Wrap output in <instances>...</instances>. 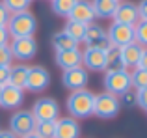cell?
Returning a JSON list of instances; mask_svg holds the SVG:
<instances>
[{"label":"cell","mask_w":147,"mask_h":138,"mask_svg":"<svg viewBox=\"0 0 147 138\" xmlns=\"http://www.w3.org/2000/svg\"><path fill=\"white\" fill-rule=\"evenodd\" d=\"M119 97H123V103H125L127 106H136V91H130L127 90L123 95H119Z\"/></svg>","instance_id":"4dcf8cb0"},{"label":"cell","mask_w":147,"mask_h":138,"mask_svg":"<svg viewBox=\"0 0 147 138\" xmlns=\"http://www.w3.org/2000/svg\"><path fill=\"white\" fill-rule=\"evenodd\" d=\"M22 103H24V90L22 88L11 86V84H6L0 88V108L15 110Z\"/></svg>","instance_id":"30bf717a"},{"label":"cell","mask_w":147,"mask_h":138,"mask_svg":"<svg viewBox=\"0 0 147 138\" xmlns=\"http://www.w3.org/2000/svg\"><path fill=\"white\" fill-rule=\"evenodd\" d=\"M54 127H56V121H36V133L39 138H54Z\"/></svg>","instance_id":"484cf974"},{"label":"cell","mask_w":147,"mask_h":138,"mask_svg":"<svg viewBox=\"0 0 147 138\" xmlns=\"http://www.w3.org/2000/svg\"><path fill=\"white\" fill-rule=\"evenodd\" d=\"M93 101H95V93L90 91L88 88H82V90L69 93L65 106H67V112L71 114V118L82 120V118L93 116Z\"/></svg>","instance_id":"6da1fadb"},{"label":"cell","mask_w":147,"mask_h":138,"mask_svg":"<svg viewBox=\"0 0 147 138\" xmlns=\"http://www.w3.org/2000/svg\"><path fill=\"white\" fill-rule=\"evenodd\" d=\"M117 0H91L95 17L97 19H112L117 9Z\"/></svg>","instance_id":"d6986e66"},{"label":"cell","mask_w":147,"mask_h":138,"mask_svg":"<svg viewBox=\"0 0 147 138\" xmlns=\"http://www.w3.org/2000/svg\"><path fill=\"white\" fill-rule=\"evenodd\" d=\"M9 15H11V13L6 9V6L0 2V26H6V24H7V21H9Z\"/></svg>","instance_id":"836d02e7"},{"label":"cell","mask_w":147,"mask_h":138,"mask_svg":"<svg viewBox=\"0 0 147 138\" xmlns=\"http://www.w3.org/2000/svg\"><path fill=\"white\" fill-rule=\"evenodd\" d=\"M52 47L56 51H73V49H78V41H75L71 36H67L61 30L52 36Z\"/></svg>","instance_id":"44dd1931"},{"label":"cell","mask_w":147,"mask_h":138,"mask_svg":"<svg viewBox=\"0 0 147 138\" xmlns=\"http://www.w3.org/2000/svg\"><path fill=\"white\" fill-rule=\"evenodd\" d=\"M36 127V118L32 116L30 110H17L15 114H11L9 118V131L15 133L19 138L34 133Z\"/></svg>","instance_id":"9c48e42d"},{"label":"cell","mask_w":147,"mask_h":138,"mask_svg":"<svg viewBox=\"0 0 147 138\" xmlns=\"http://www.w3.org/2000/svg\"><path fill=\"white\" fill-rule=\"evenodd\" d=\"M28 66L24 64H17V66H11L9 69V84L11 86H17L24 90L26 86V76H28Z\"/></svg>","instance_id":"ffe728a7"},{"label":"cell","mask_w":147,"mask_h":138,"mask_svg":"<svg viewBox=\"0 0 147 138\" xmlns=\"http://www.w3.org/2000/svg\"><path fill=\"white\" fill-rule=\"evenodd\" d=\"M30 112L36 121H56L60 118V105L52 97H41L34 103Z\"/></svg>","instance_id":"8992f818"},{"label":"cell","mask_w":147,"mask_h":138,"mask_svg":"<svg viewBox=\"0 0 147 138\" xmlns=\"http://www.w3.org/2000/svg\"><path fill=\"white\" fill-rule=\"evenodd\" d=\"M67 19L76 21V22H82V24H86V26L91 24V22H95V19H97V17H95L91 0H76Z\"/></svg>","instance_id":"4fadbf2b"},{"label":"cell","mask_w":147,"mask_h":138,"mask_svg":"<svg viewBox=\"0 0 147 138\" xmlns=\"http://www.w3.org/2000/svg\"><path fill=\"white\" fill-rule=\"evenodd\" d=\"M104 56H106V69H123L117 47H112L110 45V47L104 51Z\"/></svg>","instance_id":"cb8c5ba5"},{"label":"cell","mask_w":147,"mask_h":138,"mask_svg":"<svg viewBox=\"0 0 147 138\" xmlns=\"http://www.w3.org/2000/svg\"><path fill=\"white\" fill-rule=\"evenodd\" d=\"M114 22H121V24H130L134 26L138 21H140V17H138V7L134 2H130V0H123V2L117 4V9H115L114 13Z\"/></svg>","instance_id":"9a60e30c"},{"label":"cell","mask_w":147,"mask_h":138,"mask_svg":"<svg viewBox=\"0 0 147 138\" xmlns=\"http://www.w3.org/2000/svg\"><path fill=\"white\" fill-rule=\"evenodd\" d=\"M54 138H80V123L71 116L58 118L54 127Z\"/></svg>","instance_id":"2e32d148"},{"label":"cell","mask_w":147,"mask_h":138,"mask_svg":"<svg viewBox=\"0 0 147 138\" xmlns=\"http://www.w3.org/2000/svg\"><path fill=\"white\" fill-rule=\"evenodd\" d=\"M88 80H90L88 71L82 66H80V67H73V69H65L63 75H61V84H63L67 90H71V91H76V90L86 88Z\"/></svg>","instance_id":"7c38bea8"},{"label":"cell","mask_w":147,"mask_h":138,"mask_svg":"<svg viewBox=\"0 0 147 138\" xmlns=\"http://www.w3.org/2000/svg\"><path fill=\"white\" fill-rule=\"evenodd\" d=\"M11 56L19 62H30L37 54V41L34 36L28 37H11Z\"/></svg>","instance_id":"5b68a950"},{"label":"cell","mask_w":147,"mask_h":138,"mask_svg":"<svg viewBox=\"0 0 147 138\" xmlns=\"http://www.w3.org/2000/svg\"><path fill=\"white\" fill-rule=\"evenodd\" d=\"M11 49L9 45H2L0 47V67L2 66H11Z\"/></svg>","instance_id":"f1b7e54d"},{"label":"cell","mask_w":147,"mask_h":138,"mask_svg":"<svg viewBox=\"0 0 147 138\" xmlns=\"http://www.w3.org/2000/svg\"><path fill=\"white\" fill-rule=\"evenodd\" d=\"M102 84H104V91L115 95V97L123 95L127 90L132 88V84H130V73L127 69H106Z\"/></svg>","instance_id":"3957f363"},{"label":"cell","mask_w":147,"mask_h":138,"mask_svg":"<svg viewBox=\"0 0 147 138\" xmlns=\"http://www.w3.org/2000/svg\"><path fill=\"white\" fill-rule=\"evenodd\" d=\"M136 106H140L142 110L147 112V88L136 90Z\"/></svg>","instance_id":"f546056e"},{"label":"cell","mask_w":147,"mask_h":138,"mask_svg":"<svg viewBox=\"0 0 147 138\" xmlns=\"http://www.w3.org/2000/svg\"><path fill=\"white\" fill-rule=\"evenodd\" d=\"M56 66L60 69H73L82 66V51L80 49H73V51H56L54 54Z\"/></svg>","instance_id":"ac0fdd59"},{"label":"cell","mask_w":147,"mask_h":138,"mask_svg":"<svg viewBox=\"0 0 147 138\" xmlns=\"http://www.w3.org/2000/svg\"><path fill=\"white\" fill-rule=\"evenodd\" d=\"M50 7H52V13L58 17H69L73 6H75L76 0H50Z\"/></svg>","instance_id":"603a6c76"},{"label":"cell","mask_w":147,"mask_h":138,"mask_svg":"<svg viewBox=\"0 0 147 138\" xmlns=\"http://www.w3.org/2000/svg\"><path fill=\"white\" fill-rule=\"evenodd\" d=\"M63 32L67 34V36H71L75 41H78V43H80V41L84 39V34H86V24L67 19V22L63 24Z\"/></svg>","instance_id":"7402d4cb"},{"label":"cell","mask_w":147,"mask_h":138,"mask_svg":"<svg viewBox=\"0 0 147 138\" xmlns=\"http://www.w3.org/2000/svg\"><path fill=\"white\" fill-rule=\"evenodd\" d=\"M106 37L112 47H125V45L134 41V26L121 24V22H112L110 28L106 30Z\"/></svg>","instance_id":"ba28073f"},{"label":"cell","mask_w":147,"mask_h":138,"mask_svg":"<svg viewBox=\"0 0 147 138\" xmlns=\"http://www.w3.org/2000/svg\"><path fill=\"white\" fill-rule=\"evenodd\" d=\"M117 2H123V0H117Z\"/></svg>","instance_id":"f35d334b"},{"label":"cell","mask_w":147,"mask_h":138,"mask_svg":"<svg viewBox=\"0 0 147 138\" xmlns=\"http://www.w3.org/2000/svg\"><path fill=\"white\" fill-rule=\"evenodd\" d=\"M82 66L90 71H106V56L102 49H90L82 52Z\"/></svg>","instance_id":"e0dca14e"},{"label":"cell","mask_w":147,"mask_h":138,"mask_svg":"<svg viewBox=\"0 0 147 138\" xmlns=\"http://www.w3.org/2000/svg\"><path fill=\"white\" fill-rule=\"evenodd\" d=\"M134 41L142 47H147V21H138L134 24Z\"/></svg>","instance_id":"4316f807"},{"label":"cell","mask_w":147,"mask_h":138,"mask_svg":"<svg viewBox=\"0 0 147 138\" xmlns=\"http://www.w3.org/2000/svg\"><path fill=\"white\" fill-rule=\"evenodd\" d=\"M138 67H140V69H145V71H147V47H144V51H142V56H140V64H138Z\"/></svg>","instance_id":"d590c367"},{"label":"cell","mask_w":147,"mask_h":138,"mask_svg":"<svg viewBox=\"0 0 147 138\" xmlns=\"http://www.w3.org/2000/svg\"><path fill=\"white\" fill-rule=\"evenodd\" d=\"M9 34H7V28L6 26H0V47L2 45H9Z\"/></svg>","instance_id":"e575fe53"},{"label":"cell","mask_w":147,"mask_h":138,"mask_svg":"<svg viewBox=\"0 0 147 138\" xmlns=\"http://www.w3.org/2000/svg\"><path fill=\"white\" fill-rule=\"evenodd\" d=\"M82 41L86 43V47H90V49H102V51H106V49L110 47V41H108V37H106V30L100 24H95V22H91V24L86 26V34H84Z\"/></svg>","instance_id":"8fae6325"},{"label":"cell","mask_w":147,"mask_h":138,"mask_svg":"<svg viewBox=\"0 0 147 138\" xmlns=\"http://www.w3.org/2000/svg\"><path fill=\"white\" fill-rule=\"evenodd\" d=\"M32 0H2V4L6 6V9L9 13H19V11H24L30 7Z\"/></svg>","instance_id":"83f0119b"},{"label":"cell","mask_w":147,"mask_h":138,"mask_svg":"<svg viewBox=\"0 0 147 138\" xmlns=\"http://www.w3.org/2000/svg\"><path fill=\"white\" fill-rule=\"evenodd\" d=\"M142 51H144V47H142V45H138L136 41L125 45V47H119V58H121L123 69H127V71H132V69H136L138 64H140Z\"/></svg>","instance_id":"5bb4252c"},{"label":"cell","mask_w":147,"mask_h":138,"mask_svg":"<svg viewBox=\"0 0 147 138\" xmlns=\"http://www.w3.org/2000/svg\"><path fill=\"white\" fill-rule=\"evenodd\" d=\"M136 7H138L140 21H147V0H140V4H136Z\"/></svg>","instance_id":"d6a6232c"},{"label":"cell","mask_w":147,"mask_h":138,"mask_svg":"<svg viewBox=\"0 0 147 138\" xmlns=\"http://www.w3.org/2000/svg\"><path fill=\"white\" fill-rule=\"evenodd\" d=\"M50 86V73L43 66H34L28 69V76H26V86L24 90L32 91V93H41Z\"/></svg>","instance_id":"52a82bcc"},{"label":"cell","mask_w":147,"mask_h":138,"mask_svg":"<svg viewBox=\"0 0 147 138\" xmlns=\"http://www.w3.org/2000/svg\"><path fill=\"white\" fill-rule=\"evenodd\" d=\"M9 69L11 66H2L0 67V88L9 84Z\"/></svg>","instance_id":"1f68e13d"},{"label":"cell","mask_w":147,"mask_h":138,"mask_svg":"<svg viewBox=\"0 0 147 138\" xmlns=\"http://www.w3.org/2000/svg\"><path fill=\"white\" fill-rule=\"evenodd\" d=\"M0 138H19V136L15 135V133H11L9 129H6V131H2V129H0Z\"/></svg>","instance_id":"8d00e7d4"},{"label":"cell","mask_w":147,"mask_h":138,"mask_svg":"<svg viewBox=\"0 0 147 138\" xmlns=\"http://www.w3.org/2000/svg\"><path fill=\"white\" fill-rule=\"evenodd\" d=\"M119 108H121V101L119 97L108 93V91H102V93L95 95L93 101V116L100 118V120H112L119 114Z\"/></svg>","instance_id":"277c9868"},{"label":"cell","mask_w":147,"mask_h":138,"mask_svg":"<svg viewBox=\"0 0 147 138\" xmlns=\"http://www.w3.org/2000/svg\"><path fill=\"white\" fill-rule=\"evenodd\" d=\"M21 138H39L36 135V133H30V135H24V136H21Z\"/></svg>","instance_id":"74e56055"},{"label":"cell","mask_w":147,"mask_h":138,"mask_svg":"<svg viewBox=\"0 0 147 138\" xmlns=\"http://www.w3.org/2000/svg\"><path fill=\"white\" fill-rule=\"evenodd\" d=\"M6 28H7L9 37H28V36L36 34L37 19L30 9L19 11V13H11Z\"/></svg>","instance_id":"7a4b0ae2"},{"label":"cell","mask_w":147,"mask_h":138,"mask_svg":"<svg viewBox=\"0 0 147 138\" xmlns=\"http://www.w3.org/2000/svg\"><path fill=\"white\" fill-rule=\"evenodd\" d=\"M130 73V84H132L134 90H142V88H147V71L145 69H132Z\"/></svg>","instance_id":"d4e9b609"}]
</instances>
